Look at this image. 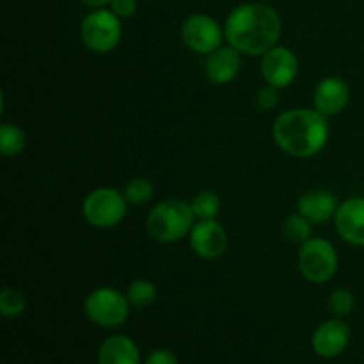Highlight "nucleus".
I'll return each mask as SVG.
<instances>
[{
  "label": "nucleus",
  "instance_id": "nucleus-1",
  "mask_svg": "<svg viewBox=\"0 0 364 364\" xmlns=\"http://www.w3.org/2000/svg\"><path fill=\"white\" fill-rule=\"evenodd\" d=\"M283 32L279 13L265 2L237 6L226 18L224 36L228 45L242 55H263L277 45Z\"/></svg>",
  "mask_w": 364,
  "mask_h": 364
},
{
  "label": "nucleus",
  "instance_id": "nucleus-2",
  "mask_svg": "<svg viewBox=\"0 0 364 364\" xmlns=\"http://www.w3.org/2000/svg\"><path fill=\"white\" fill-rule=\"evenodd\" d=\"M272 135L287 155L309 159L326 148L329 141L327 116L313 109H290L274 121Z\"/></svg>",
  "mask_w": 364,
  "mask_h": 364
},
{
  "label": "nucleus",
  "instance_id": "nucleus-3",
  "mask_svg": "<svg viewBox=\"0 0 364 364\" xmlns=\"http://www.w3.org/2000/svg\"><path fill=\"white\" fill-rule=\"evenodd\" d=\"M191 203L178 198L162 199L149 212L146 228L151 238L160 244H174L187 237L196 224Z\"/></svg>",
  "mask_w": 364,
  "mask_h": 364
},
{
  "label": "nucleus",
  "instance_id": "nucleus-4",
  "mask_svg": "<svg viewBox=\"0 0 364 364\" xmlns=\"http://www.w3.org/2000/svg\"><path fill=\"white\" fill-rule=\"evenodd\" d=\"M128 201L123 192L112 187H100L89 192L82 203V213L91 226L109 230L127 217Z\"/></svg>",
  "mask_w": 364,
  "mask_h": 364
},
{
  "label": "nucleus",
  "instance_id": "nucleus-5",
  "mask_svg": "<svg viewBox=\"0 0 364 364\" xmlns=\"http://www.w3.org/2000/svg\"><path fill=\"white\" fill-rule=\"evenodd\" d=\"M123 36L121 18L107 7L92 9L80 23V39L89 50L107 53L116 48Z\"/></svg>",
  "mask_w": 364,
  "mask_h": 364
},
{
  "label": "nucleus",
  "instance_id": "nucleus-6",
  "mask_svg": "<svg viewBox=\"0 0 364 364\" xmlns=\"http://www.w3.org/2000/svg\"><path fill=\"white\" fill-rule=\"evenodd\" d=\"M130 306L127 294L103 287L96 288L87 295L84 302V311L87 318L98 327L116 329L127 322L130 315Z\"/></svg>",
  "mask_w": 364,
  "mask_h": 364
},
{
  "label": "nucleus",
  "instance_id": "nucleus-7",
  "mask_svg": "<svg viewBox=\"0 0 364 364\" xmlns=\"http://www.w3.org/2000/svg\"><path fill=\"white\" fill-rule=\"evenodd\" d=\"M299 270L306 281L313 284H323L338 270V252L326 238L313 237L301 245L299 251Z\"/></svg>",
  "mask_w": 364,
  "mask_h": 364
},
{
  "label": "nucleus",
  "instance_id": "nucleus-8",
  "mask_svg": "<svg viewBox=\"0 0 364 364\" xmlns=\"http://www.w3.org/2000/svg\"><path fill=\"white\" fill-rule=\"evenodd\" d=\"M181 39L185 45L196 53H205L210 55L217 48L223 46L224 27H220L219 21L213 16L205 13L191 14L187 20L181 23Z\"/></svg>",
  "mask_w": 364,
  "mask_h": 364
},
{
  "label": "nucleus",
  "instance_id": "nucleus-9",
  "mask_svg": "<svg viewBox=\"0 0 364 364\" xmlns=\"http://www.w3.org/2000/svg\"><path fill=\"white\" fill-rule=\"evenodd\" d=\"M259 70H262L265 84L283 89L294 84V80L297 78L299 59L291 48L276 45L262 55Z\"/></svg>",
  "mask_w": 364,
  "mask_h": 364
},
{
  "label": "nucleus",
  "instance_id": "nucleus-10",
  "mask_svg": "<svg viewBox=\"0 0 364 364\" xmlns=\"http://www.w3.org/2000/svg\"><path fill=\"white\" fill-rule=\"evenodd\" d=\"M191 247L199 258L203 259H217L226 252L228 249V231L217 223L212 220H196L194 228L188 233Z\"/></svg>",
  "mask_w": 364,
  "mask_h": 364
},
{
  "label": "nucleus",
  "instance_id": "nucleus-11",
  "mask_svg": "<svg viewBox=\"0 0 364 364\" xmlns=\"http://www.w3.org/2000/svg\"><path fill=\"white\" fill-rule=\"evenodd\" d=\"M350 341V327L341 318L327 320L320 323L313 333L311 347L316 355L323 359H334L345 352Z\"/></svg>",
  "mask_w": 364,
  "mask_h": 364
},
{
  "label": "nucleus",
  "instance_id": "nucleus-12",
  "mask_svg": "<svg viewBox=\"0 0 364 364\" xmlns=\"http://www.w3.org/2000/svg\"><path fill=\"white\" fill-rule=\"evenodd\" d=\"M334 226L347 244L364 247V198L355 196L345 199L336 210Z\"/></svg>",
  "mask_w": 364,
  "mask_h": 364
},
{
  "label": "nucleus",
  "instance_id": "nucleus-13",
  "mask_svg": "<svg viewBox=\"0 0 364 364\" xmlns=\"http://www.w3.org/2000/svg\"><path fill=\"white\" fill-rule=\"evenodd\" d=\"M350 102V87L340 77H326L313 92V105L323 116H336L347 109Z\"/></svg>",
  "mask_w": 364,
  "mask_h": 364
},
{
  "label": "nucleus",
  "instance_id": "nucleus-14",
  "mask_svg": "<svg viewBox=\"0 0 364 364\" xmlns=\"http://www.w3.org/2000/svg\"><path fill=\"white\" fill-rule=\"evenodd\" d=\"M242 70V53L231 45L220 46L206 57L205 73L212 84L226 85L238 77Z\"/></svg>",
  "mask_w": 364,
  "mask_h": 364
},
{
  "label": "nucleus",
  "instance_id": "nucleus-15",
  "mask_svg": "<svg viewBox=\"0 0 364 364\" xmlns=\"http://www.w3.org/2000/svg\"><path fill=\"white\" fill-rule=\"evenodd\" d=\"M338 206H340V203L333 192L315 188V191L304 192L299 198L297 212L308 220H311L313 224H322L329 219H334Z\"/></svg>",
  "mask_w": 364,
  "mask_h": 364
},
{
  "label": "nucleus",
  "instance_id": "nucleus-16",
  "mask_svg": "<svg viewBox=\"0 0 364 364\" xmlns=\"http://www.w3.org/2000/svg\"><path fill=\"white\" fill-rule=\"evenodd\" d=\"M98 364H142L141 350L132 338L114 334L100 345Z\"/></svg>",
  "mask_w": 364,
  "mask_h": 364
},
{
  "label": "nucleus",
  "instance_id": "nucleus-17",
  "mask_svg": "<svg viewBox=\"0 0 364 364\" xmlns=\"http://www.w3.org/2000/svg\"><path fill=\"white\" fill-rule=\"evenodd\" d=\"M27 144L25 132L14 123H2L0 127V153L6 159L20 155Z\"/></svg>",
  "mask_w": 364,
  "mask_h": 364
},
{
  "label": "nucleus",
  "instance_id": "nucleus-18",
  "mask_svg": "<svg viewBox=\"0 0 364 364\" xmlns=\"http://www.w3.org/2000/svg\"><path fill=\"white\" fill-rule=\"evenodd\" d=\"M192 210L198 220H212L217 219L220 213V198L213 191H201L192 198L191 201Z\"/></svg>",
  "mask_w": 364,
  "mask_h": 364
},
{
  "label": "nucleus",
  "instance_id": "nucleus-19",
  "mask_svg": "<svg viewBox=\"0 0 364 364\" xmlns=\"http://www.w3.org/2000/svg\"><path fill=\"white\" fill-rule=\"evenodd\" d=\"M123 194L127 198L128 205L142 206L153 199V196H155V185H153L151 180H148L144 176L132 178L127 183V187H124Z\"/></svg>",
  "mask_w": 364,
  "mask_h": 364
},
{
  "label": "nucleus",
  "instance_id": "nucleus-20",
  "mask_svg": "<svg viewBox=\"0 0 364 364\" xmlns=\"http://www.w3.org/2000/svg\"><path fill=\"white\" fill-rule=\"evenodd\" d=\"M127 299L134 308H148L156 301V287L148 279L132 281L127 288Z\"/></svg>",
  "mask_w": 364,
  "mask_h": 364
},
{
  "label": "nucleus",
  "instance_id": "nucleus-21",
  "mask_svg": "<svg viewBox=\"0 0 364 364\" xmlns=\"http://www.w3.org/2000/svg\"><path fill=\"white\" fill-rule=\"evenodd\" d=\"M311 220L306 219L304 215H301V213H291V215H288L287 219H284L283 223V231L284 235H287L288 238H290L294 244H306V242L309 240L313 233L311 230Z\"/></svg>",
  "mask_w": 364,
  "mask_h": 364
},
{
  "label": "nucleus",
  "instance_id": "nucleus-22",
  "mask_svg": "<svg viewBox=\"0 0 364 364\" xmlns=\"http://www.w3.org/2000/svg\"><path fill=\"white\" fill-rule=\"evenodd\" d=\"M27 299L16 288H4L0 291V315L4 318H18L25 313Z\"/></svg>",
  "mask_w": 364,
  "mask_h": 364
},
{
  "label": "nucleus",
  "instance_id": "nucleus-23",
  "mask_svg": "<svg viewBox=\"0 0 364 364\" xmlns=\"http://www.w3.org/2000/svg\"><path fill=\"white\" fill-rule=\"evenodd\" d=\"M355 297L348 288H336L329 297V309L336 318L350 315L354 311Z\"/></svg>",
  "mask_w": 364,
  "mask_h": 364
},
{
  "label": "nucleus",
  "instance_id": "nucleus-24",
  "mask_svg": "<svg viewBox=\"0 0 364 364\" xmlns=\"http://www.w3.org/2000/svg\"><path fill=\"white\" fill-rule=\"evenodd\" d=\"M279 89L274 87V85H263L262 89L258 91V96H256V105L259 107L262 110H274L279 103Z\"/></svg>",
  "mask_w": 364,
  "mask_h": 364
},
{
  "label": "nucleus",
  "instance_id": "nucleus-25",
  "mask_svg": "<svg viewBox=\"0 0 364 364\" xmlns=\"http://www.w3.org/2000/svg\"><path fill=\"white\" fill-rule=\"evenodd\" d=\"M142 364H178V358L169 348H156L146 355Z\"/></svg>",
  "mask_w": 364,
  "mask_h": 364
},
{
  "label": "nucleus",
  "instance_id": "nucleus-26",
  "mask_svg": "<svg viewBox=\"0 0 364 364\" xmlns=\"http://www.w3.org/2000/svg\"><path fill=\"white\" fill-rule=\"evenodd\" d=\"M109 9L119 18H132L137 13V0H112Z\"/></svg>",
  "mask_w": 364,
  "mask_h": 364
},
{
  "label": "nucleus",
  "instance_id": "nucleus-27",
  "mask_svg": "<svg viewBox=\"0 0 364 364\" xmlns=\"http://www.w3.org/2000/svg\"><path fill=\"white\" fill-rule=\"evenodd\" d=\"M85 6L92 7V9H100V7H109L112 0H82Z\"/></svg>",
  "mask_w": 364,
  "mask_h": 364
},
{
  "label": "nucleus",
  "instance_id": "nucleus-28",
  "mask_svg": "<svg viewBox=\"0 0 364 364\" xmlns=\"http://www.w3.org/2000/svg\"><path fill=\"white\" fill-rule=\"evenodd\" d=\"M259 2H269V0H259Z\"/></svg>",
  "mask_w": 364,
  "mask_h": 364
}]
</instances>
